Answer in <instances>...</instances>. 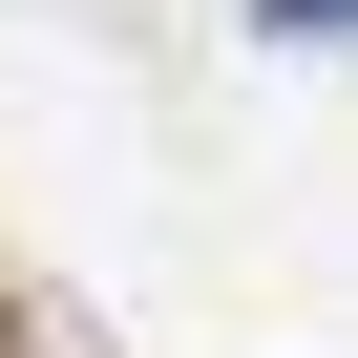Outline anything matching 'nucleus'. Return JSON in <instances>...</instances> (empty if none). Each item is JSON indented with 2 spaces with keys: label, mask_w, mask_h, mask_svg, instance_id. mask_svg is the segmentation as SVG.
<instances>
[{
  "label": "nucleus",
  "mask_w": 358,
  "mask_h": 358,
  "mask_svg": "<svg viewBox=\"0 0 358 358\" xmlns=\"http://www.w3.org/2000/svg\"><path fill=\"white\" fill-rule=\"evenodd\" d=\"M274 22H358V0H274Z\"/></svg>",
  "instance_id": "obj_1"
}]
</instances>
